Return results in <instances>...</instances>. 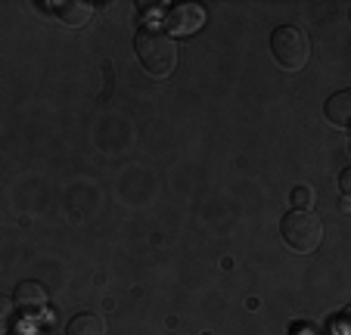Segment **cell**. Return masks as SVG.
Listing matches in <instances>:
<instances>
[{"label":"cell","mask_w":351,"mask_h":335,"mask_svg":"<svg viewBox=\"0 0 351 335\" xmlns=\"http://www.w3.org/2000/svg\"><path fill=\"white\" fill-rule=\"evenodd\" d=\"M134 53L143 72L153 78H168L178 69V40L162 28H140L134 38Z\"/></svg>","instance_id":"1"},{"label":"cell","mask_w":351,"mask_h":335,"mask_svg":"<svg viewBox=\"0 0 351 335\" xmlns=\"http://www.w3.org/2000/svg\"><path fill=\"white\" fill-rule=\"evenodd\" d=\"M271 53L280 69L302 72L311 62V38H308V32H302L295 25H283L271 34Z\"/></svg>","instance_id":"2"},{"label":"cell","mask_w":351,"mask_h":335,"mask_svg":"<svg viewBox=\"0 0 351 335\" xmlns=\"http://www.w3.org/2000/svg\"><path fill=\"white\" fill-rule=\"evenodd\" d=\"M280 233H283V243L289 245L292 251H314L324 239V221H320L314 211H289L280 223Z\"/></svg>","instance_id":"3"},{"label":"cell","mask_w":351,"mask_h":335,"mask_svg":"<svg viewBox=\"0 0 351 335\" xmlns=\"http://www.w3.org/2000/svg\"><path fill=\"white\" fill-rule=\"evenodd\" d=\"M162 22H165L162 32L171 34V38L174 34H193V32H199V28L206 25V10L196 7V3H180V7L168 10Z\"/></svg>","instance_id":"4"},{"label":"cell","mask_w":351,"mask_h":335,"mask_svg":"<svg viewBox=\"0 0 351 335\" xmlns=\"http://www.w3.org/2000/svg\"><path fill=\"white\" fill-rule=\"evenodd\" d=\"M13 301L19 304L22 310H32V314H38V310L47 308V289L40 283H34V280H25V283L16 286Z\"/></svg>","instance_id":"5"},{"label":"cell","mask_w":351,"mask_h":335,"mask_svg":"<svg viewBox=\"0 0 351 335\" xmlns=\"http://www.w3.org/2000/svg\"><path fill=\"white\" fill-rule=\"evenodd\" d=\"M324 112H326V121H330V125L348 127V121H351V93L348 90L332 93V97L326 99Z\"/></svg>","instance_id":"6"},{"label":"cell","mask_w":351,"mask_h":335,"mask_svg":"<svg viewBox=\"0 0 351 335\" xmlns=\"http://www.w3.org/2000/svg\"><path fill=\"white\" fill-rule=\"evenodd\" d=\"M56 10V19L62 22V25H84L87 19L93 16V7L90 3H78V0H66V3H53Z\"/></svg>","instance_id":"7"},{"label":"cell","mask_w":351,"mask_h":335,"mask_svg":"<svg viewBox=\"0 0 351 335\" xmlns=\"http://www.w3.org/2000/svg\"><path fill=\"white\" fill-rule=\"evenodd\" d=\"M66 335H109V326L99 314H78L69 320Z\"/></svg>","instance_id":"8"},{"label":"cell","mask_w":351,"mask_h":335,"mask_svg":"<svg viewBox=\"0 0 351 335\" xmlns=\"http://www.w3.org/2000/svg\"><path fill=\"white\" fill-rule=\"evenodd\" d=\"M16 323V301L10 295H0V335H10Z\"/></svg>","instance_id":"9"},{"label":"cell","mask_w":351,"mask_h":335,"mask_svg":"<svg viewBox=\"0 0 351 335\" xmlns=\"http://www.w3.org/2000/svg\"><path fill=\"white\" fill-rule=\"evenodd\" d=\"M292 205H295V211H311L314 208V190L308 184L295 186L292 190Z\"/></svg>","instance_id":"10"},{"label":"cell","mask_w":351,"mask_h":335,"mask_svg":"<svg viewBox=\"0 0 351 335\" xmlns=\"http://www.w3.org/2000/svg\"><path fill=\"white\" fill-rule=\"evenodd\" d=\"M10 335H53L47 326H40V323H28V326H19V329H13Z\"/></svg>","instance_id":"11"},{"label":"cell","mask_w":351,"mask_h":335,"mask_svg":"<svg viewBox=\"0 0 351 335\" xmlns=\"http://www.w3.org/2000/svg\"><path fill=\"white\" fill-rule=\"evenodd\" d=\"M348 190H351V174L342 171V193H348Z\"/></svg>","instance_id":"12"}]
</instances>
